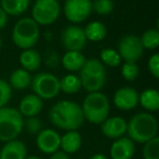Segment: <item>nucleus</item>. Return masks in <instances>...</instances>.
Instances as JSON below:
<instances>
[{
	"instance_id": "1",
	"label": "nucleus",
	"mask_w": 159,
	"mask_h": 159,
	"mask_svg": "<svg viewBox=\"0 0 159 159\" xmlns=\"http://www.w3.org/2000/svg\"><path fill=\"white\" fill-rule=\"evenodd\" d=\"M49 120L60 130H79L83 125L84 116L81 105L72 100L63 99L57 102L49 110Z\"/></svg>"
},
{
	"instance_id": "2",
	"label": "nucleus",
	"mask_w": 159,
	"mask_h": 159,
	"mask_svg": "<svg viewBox=\"0 0 159 159\" xmlns=\"http://www.w3.org/2000/svg\"><path fill=\"white\" fill-rule=\"evenodd\" d=\"M126 134L134 143L144 144L158 136V121L150 112H139L128 122Z\"/></svg>"
},
{
	"instance_id": "3",
	"label": "nucleus",
	"mask_w": 159,
	"mask_h": 159,
	"mask_svg": "<svg viewBox=\"0 0 159 159\" xmlns=\"http://www.w3.org/2000/svg\"><path fill=\"white\" fill-rule=\"evenodd\" d=\"M79 72L82 89H84L87 93L102 92L106 84L107 72L106 66L99 59H86V62Z\"/></svg>"
},
{
	"instance_id": "4",
	"label": "nucleus",
	"mask_w": 159,
	"mask_h": 159,
	"mask_svg": "<svg viewBox=\"0 0 159 159\" xmlns=\"http://www.w3.org/2000/svg\"><path fill=\"white\" fill-rule=\"evenodd\" d=\"M84 120L92 124H102L110 113L109 99L102 92L89 93L81 106Z\"/></svg>"
},
{
	"instance_id": "5",
	"label": "nucleus",
	"mask_w": 159,
	"mask_h": 159,
	"mask_svg": "<svg viewBox=\"0 0 159 159\" xmlns=\"http://www.w3.org/2000/svg\"><path fill=\"white\" fill-rule=\"evenodd\" d=\"M39 35V25L32 18H23L14 24L11 37L13 44L24 50L33 48L37 44Z\"/></svg>"
},
{
	"instance_id": "6",
	"label": "nucleus",
	"mask_w": 159,
	"mask_h": 159,
	"mask_svg": "<svg viewBox=\"0 0 159 159\" xmlns=\"http://www.w3.org/2000/svg\"><path fill=\"white\" fill-rule=\"evenodd\" d=\"M24 117L12 107L0 108V142L7 143L18 139L23 131Z\"/></svg>"
},
{
	"instance_id": "7",
	"label": "nucleus",
	"mask_w": 159,
	"mask_h": 159,
	"mask_svg": "<svg viewBox=\"0 0 159 159\" xmlns=\"http://www.w3.org/2000/svg\"><path fill=\"white\" fill-rule=\"evenodd\" d=\"M30 86L32 87L33 94L43 100L52 99L60 93L59 79L50 72H39L34 75Z\"/></svg>"
},
{
	"instance_id": "8",
	"label": "nucleus",
	"mask_w": 159,
	"mask_h": 159,
	"mask_svg": "<svg viewBox=\"0 0 159 159\" xmlns=\"http://www.w3.org/2000/svg\"><path fill=\"white\" fill-rule=\"evenodd\" d=\"M61 7L58 0H35L32 8V19L38 25H51L59 19Z\"/></svg>"
},
{
	"instance_id": "9",
	"label": "nucleus",
	"mask_w": 159,
	"mask_h": 159,
	"mask_svg": "<svg viewBox=\"0 0 159 159\" xmlns=\"http://www.w3.org/2000/svg\"><path fill=\"white\" fill-rule=\"evenodd\" d=\"M121 59L124 62H133L136 63L144 53V47L141 43L139 36L136 35H125L120 39L118 46Z\"/></svg>"
},
{
	"instance_id": "10",
	"label": "nucleus",
	"mask_w": 159,
	"mask_h": 159,
	"mask_svg": "<svg viewBox=\"0 0 159 159\" xmlns=\"http://www.w3.org/2000/svg\"><path fill=\"white\" fill-rule=\"evenodd\" d=\"M63 12L72 24L84 22L92 14V0H66Z\"/></svg>"
},
{
	"instance_id": "11",
	"label": "nucleus",
	"mask_w": 159,
	"mask_h": 159,
	"mask_svg": "<svg viewBox=\"0 0 159 159\" xmlns=\"http://www.w3.org/2000/svg\"><path fill=\"white\" fill-rule=\"evenodd\" d=\"M60 40L66 51H82L87 42L84 30L77 24L68 25L61 32Z\"/></svg>"
},
{
	"instance_id": "12",
	"label": "nucleus",
	"mask_w": 159,
	"mask_h": 159,
	"mask_svg": "<svg viewBox=\"0 0 159 159\" xmlns=\"http://www.w3.org/2000/svg\"><path fill=\"white\" fill-rule=\"evenodd\" d=\"M113 104L119 110H133L139 106V93L131 86L120 87L113 95Z\"/></svg>"
},
{
	"instance_id": "13",
	"label": "nucleus",
	"mask_w": 159,
	"mask_h": 159,
	"mask_svg": "<svg viewBox=\"0 0 159 159\" xmlns=\"http://www.w3.org/2000/svg\"><path fill=\"white\" fill-rule=\"evenodd\" d=\"M60 137L61 135L53 129H42L36 135V145L42 152L51 155L60 149Z\"/></svg>"
},
{
	"instance_id": "14",
	"label": "nucleus",
	"mask_w": 159,
	"mask_h": 159,
	"mask_svg": "<svg viewBox=\"0 0 159 159\" xmlns=\"http://www.w3.org/2000/svg\"><path fill=\"white\" fill-rule=\"evenodd\" d=\"M128 122L122 117H108L102 124L100 130L106 137L117 139L126 134Z\"/></svg>"
},
{
	"instance_id": "15",
	"label": "nucleus",
	"mask_w": 159,
	"mask_h": 159,
	"mask_svg": "<svg viewBox=\"0 0 159 159\" xmlns=\"http://www.w3.org/2000/svg\"><path fill=\"white\" fill-rule=\"evenodd\" d=\"M135 154V143L128 136L115 139L110 146L111 159H132Z\"/></svg>"
},
{
	"instance_id": "16",
	"label": "nucleus",
	"mask_w": 159,
	"mask_h": 159,
	"mask_svg": "<svg viewBox=\"0 0 159 159\" xmlns=\"http://www.w3.org/2000/svg\"><path fill=\"white\" fill-rule=\"evenodd\" d=\"M26 157V146L18 139L5 143L0 150V159H25Z\"/></svg>"
},
{
	"instance_id": "17",
	"label": "nucleus",
	"mask_w": 159,
	"mask_h": 159,
	"mask_svg": "<svg viewBox=\"0 0 159 159\" xmlns=\"http://www.w3.org/2000/svg\"><path fill=\"white\" fill-rule=\"evenodd\" d=\"M43 109V99L35 94H29L21 99L19 109L20 113L25 118L35 117L42 111Z\"/></svg>"
},
{
	"instance_id": "18",
	"label": "nucleus",
	"mask_w": 159,
	"mask_h": 159,
	"mask_svg": "<svg viewBox=\"0 0 159 159\" xmlns=\"http://www.w3.org/2000/svg\"><path fill=\"white\" fill-rule=\"evenodd\" d=\"M82 146V135L77 130L66 131L60 137V149L66 154H75Z\"/></svg>"
},
{
	"instance_id": "19",
	"label": "nucleus",
	"mask_w": 159,
	"mask_h": 159,
	"mask_svg": "<svg viewBox=\"0 0 159 159\" xmlns=\"http://www.w3.org/2000/svg\"><path fill=\"white\" fill-rule=\"evenodd\" d=\"M21 68L26 70L27 72H35L42 66V56L37 50L33 48L24 49L19 57Z\"/></svg>"
},
{
	"instance_id": "20",
	"label": "nucleus",
	"mask_w": 159,
	"mask_h": 159,
	"mask_svg": "<svg viewBox=\"0 0 159 159\" xmlns=\"http://www.w3.org/2000/svg\"><path fill=\"white\" fill-rule=\"evenodd\" d=\"M60 62L66 70L70 72H79L86 62V58L81 51H66Z\"/></svg>"
},
{
	"instance_id": "21",
	"label": "nucleus",
	"mask_w": 159,
	"mask_h": 159,
	"mask_svg": "<svg viewBox=\"0 0 159 159\" xmlns=\"http://www.w3.org/2000/svg\"><path fill=\"white\" fill-rule=\"evenodd\" d=\"M139 105L147 112H156L159 109V92L155 89H144L139 94Z\"/></svg>"
},
{
	"instance_id": "22",
	"label": "nucleus",
	"mask_w": 159,
	"mask_h": 159,
	"mask_svg": "<svg viewBox=\"0 0 159 159\" xmlns=\"http://www.w3.org/2000/svg\"><path fill=\"white\" fill-rule=\"evenodd\" d=\"M32 82V75L30 72L22 68L16 69L11 73L9 77V84L11 89H18V91H23L26 89L31 85Z\"/></svg>"
},
{
	"instance_id": "23",
	"label": "nucleus",
	"mask_w": 159,
	"mask_h": 159,
	"mask_svg": "<svg viewBox=\"0 0 159 159\" xmlns=\"http://www.w3.org/2000/svg\"><path fill=\"white\" fill-rule=\"evenodd\" d=\"M31 5V0H0V8L12 16L23 14Z\"/></svg>"
},
{
	"instance_id": "24",
	"label": "nucleus",
	"mask_w": 159,
	"mask_h": 159,
	"mask_svg": "<svg viewBox=\"0 0 159 159\" xmlns=\"http://www.w3.org/2000/svg\"><path fill=\"white\" fill-rule=\"evenodd\" d=\"M84 34L87 40L91 42L97 43L102 42V39H105L107 36V27L104 23L99 22V21H93L89 22V24L85 26Z\"/></svg>"
},
{
	"instance_id": "25",
	"label": "nucleus",
	"mask_w": 159,
	"mask_h": 159,
	"mask_svg": "<svg viewBox=\"0 0 159 159\" xmlns=\"http://www.w3.org/2000/svg\"><path fill=\"white\" fill-rule=\"evenodd\" d=\"M59 85H60V92H63L64 94L68 95H73L80 92L82 89L81 85V80L79 75L75 74H66L62 79H59Z\"/></svg>"
},
{
	"instance_id": "26",
	"label": "nucleus",
	"mask_w": 159,
	"mask_h": 159,
	"mask_svg": "<svg viewBox=\"0 0 159 159\" xmlns=\"http://www.w3.org/2000/svg\"><path fill=\"white\" fill-rule=\"evenodd\" d=\"M141 43L144 49L154 50L159 46V32L157 29H148L141 36Z\"/></svg>"
},
{
	"instance_id": "27",
	"label": "nucleus",
	"mask_w": 159,
	"mask_h": 159,
	"mask_svg": "<svg viewBox=\"0 0 159 159\" xmlns=\"http://www.w3.org/2000/svg\"><path fill=\"white\" fill-rule=\"evenodd\" d=\"M100 61L102 62L105 66H110V68H116V66L121 64V57H120L118 50L112 48H105L100 51Z\"/></svg>"
},
{
	"instance_id": "28",
	"label": "nucleus",
	"mask_w": 159,
	"mask_h": 159,
	"mask_svg": "<svg viewBox=\"0 0 159 159\" xmlns=\"http://www.w3.org/2000/svg\"><path fill=\"white\" fill-rule=\"evenodd\" d=\"M142 152L144 159H159V137L156 136L144 143Z\"/></svg>"
},
{
	"instance_id": "29",
	"label": "nucleus",
	"mask_w": 159,
	"mask_h": 159,
	"mask_svg": "<svg viewBox=\"0 0 159 159\" xmlns=\"http://www.w3.org/2000/svg\"><path fill=\"white\" fill-rule=\"evenodd\" d=\"M115 3L113 0H93L92 11L99 16H108L113 11Z\"/></svg>"
},
{
	"instance_id": "30",
	"label": "nucleus",
	"mask_w": 159,
	"mask_h": 159,
	"mask_svg": "<svg viewBox=\"0 0 159 159\" xmlns=\"http://www.w3.org/2000/svg\"><path fill=\"white\" fill-rule=\"evenodd\" d=\"M139 75V68L136 63L133 62H124L121 66V76L128 82L136 81Z\"/></svg>"
},
{
	"instance_id": "31",
	"label": "nucleus",
	"mask_w": 159,
	"mask_h": 159,
	"mask_svg": "<svg viewBox=\"0 0 159 159\" xmlns=\"http://www.w3.org/2000/svg\"><path fill=\"white\" fill-rule=\"evenodd\" d=\"M42 121H40V119L37 116L25 118L24 121H23V130L25 129L27 131V133H30L32 135H37L42 130Z\"/></svg>"
},
{
	"instance_id": "32",
	"label": "nucleus",
	"mask_w": 159,
	"mask_h": 159,
	"mask_svg": "<svg viewBox=\"0 0 159 159\" xmlns=\"http://www.w3.org/2000/svg\"><path fill=\"white\" fill-rule=\"evenodd\" d=\"M11 96L12 89L10 86V84L5 80L0 79V108L6 107L9 104Z\"/></svg>"
},
{
	"instance_id": "33",
	"label": "nucleus",
	"mask_w": 159,
	"mask_h": 159,
	"mask_svg": "<svg viewBox=\"0 0 159 159\" xmlns=\"http://www.w3.org/2000/svg\"><path fill=\"white\" fill-rule=\"evenodd\" d=\"M147 68L149 73L155 77V79H159V55L158 53H154L150 56L147 62Z\"/></svg>"
},
{
	"instance_id": "34",
	"label": "nucleus",
	"mask_w": 159,
	"mask_h": 159,
	"mask_svg": "<svg viewBox=\"0 0 159 159\" xmlns=\"http://www.w3.org/2000/svg\"><path fill=\"white\" fill-rule=\"evenodd\" d=\"M45 62L50 68H56L60 63L59 56H58V53L55 50L47 51V53L45 55Z\"/></svg>"
},
{
	"instance_id": "35",
	"label": "nucleus",
	"mask_w": 159,
	"mask_h": 159,
	"mask_svg": "<svg viewBox=\"0 0 159 159\" xmlns=\"http://www.w3.org/2000/svg\"><path fill=\"white\" fill-rule=\"evenodd\" d=\"M49 159H70V156H69V154L64 152L63 150L58 149L57 152H52L50 155V158Z\"/></svg>"
},
{
	"instance_id": "36",
	"label": "nucleus",
	"mask_w": 159,
	"mask_h": 159,
	"mask_svg": "<svg viewBox=\"0 0 159 159\" xmlns=\"http://www.w3.org/2000/svg\"><path fill=\"white\" fill-rule=\"evenodd\" d=\"M8 16H9L0 8V30H2L6 27V25L8 23Z\"/></svg>"
},
{
	"instance_id": "37",
	"label": "nucleus",
	"mask_w": 159,
	"mask_h": 159,
	"mask_svg": "<svg viewBox=\"0 0 159 159\" xmlns=\"http://www.w3.org/2000/svg\"><path fill=\"white\" fill-rule=\"evenodd\" d=\"M89 159H108V157L104 154H95V155H93Z\"/></svg>"
},
{
	"instance_id": "38",
	"label": "nucleus",
	"mask_w": 159,
	"mask_h": 159,
	"mask_svg": "<svg viewBox=\"0 0 159 159\" xmlns=\"http://www.w3.org/2000/svg\"><path fill=\"white\" fill-rule=\"evenodd\" d=\"M25 159H42L40 157H37V156H27Z\"/></svg>"
},
{
	"instance_id": "39",
	"label": "nucleus",
	"mask_w": 159,
	"mask_h": 159,
	"mask_svg": "<svg viewBox=\"0 0 159 159\" xmlns=\"http://www.w3.org/2000/svg\"><path fill=\"white\" fill-rule=\"evenodd\" d=\"M1 46H2V40H1V38H0V49H1Z\"/></svg>"
},
{
	"instance_id": "40",
	"label": "nucleus",
	"mask_w": 159,
	"mask_h": 159,
	"mask_svg": "<svg viewBox=\"0 0 159 159\" xmlns=\"http://www.w3.org/2000/svg\"><path fill=\"white\" fill-rule=\"evenodd\" d=\"M113 1H115V0H113Z\"/></svg>"
}]
</instances>
